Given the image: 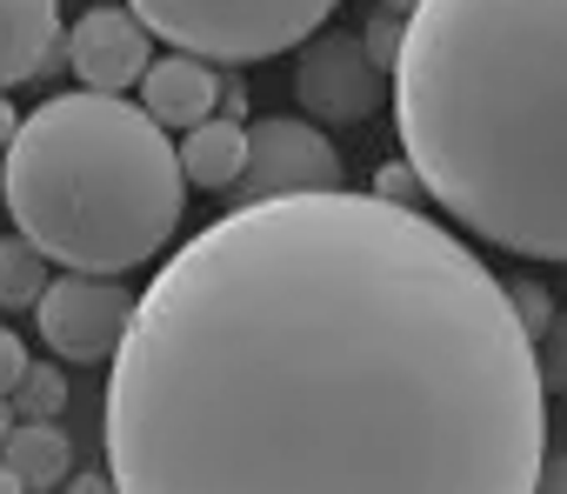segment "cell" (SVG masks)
<instances>
[{
	"label": "cell",
	"instance_id": "6da1fadb",
	"mask_svg": "<svg viewBox=\"0 0 567 494\" xmlns=\"http://www.w3.org/2000/svg\"><path fill=\"white\" fill-rule=\"evenodd\" d=\"M121 494H534L547 388L507 281L381 194L240 200L107 361Z\"/></svg>",
	"mask_w": 567,
	"mask_h": 494
},
{
	"label": "cell",
	"instance_id": "7a4b0ae2",
	"mask_svg": "<svg viewBox=\"0 0 567 494\" xmlns=\"http://www.w3.org/2000/svg\"><path fill=\"white\" fill-rule=\"evenodd\" d=\"M388 88L427 200L567 268V0H421Z\"/></svg>",
	"mask_w": 567,
	"mask_h": 494
},
{
	"label": "cell",
	"instance_id": "3957f363",
	"mask_svg": "<svg viewBox=\"0 0 567 494\" xmlns=\"http://www.w3.org/2000/svg\"><path fill=\"white\" fill-rule=\"evenodd\" d=\"M14 234L68 275H127L181 234L187 174L167 127L127 94H54L0 154Z\"/></svg>",
	"mask_w": 567,
	"mask_h": 494
},
{
	"label": "cell",
	"instance_id": "277c9868",
	"mask_svg": "<svg viewBox=\"0 0 567 494\" xmlns=\"http://www.w3.org/2000/svg\"><path fill=\"white\" fill-rule=\"evenodd\" d=\"M141 28L214 68H254L308 48L341 0H127Z\"/></svg>",
	"mask_w": 567,
	"mask_h": 494
},
{
	"label": "cell",
	"instance_id": "5b68a950",
	"mask_svg": "<svg viewBox=\"0 0 567 494\" xmlns=\"http://www.w3.org/2000/svg\"><path fill=\"white\" fill-rule=\"evenodd\" d=\"M134 301H141V295H127L114 275H61V281H48L34 321H41V341H48L61 361L101 368V361L121 354V341H127V328H134Z\"/></svg>",
	"mask_w": 567,
	"mask_h": 494
},
{
	"label": "cell",
	"instance_id": "8992f818",
	"mask_svg": "<svg viewBox=\"0 0 567 494\" xmlns=\"http://www.w3.org/2000/svg\"><path fill=\"white\" fill-rule=\"evenodd\" d=\"M341 187V154L308 114H267L247 127V174L227 187L240 200H288Z\"/></svg>",
	"mask_w": 567,
	"mask_h": 494
},
{
	"label": "cell",
	"instance_id": "52a82bcc",
	"mask_svg": "<svg viewBox=\"0 0 567 494\" xmlns=\"http://www.w3.org/2000/svg\"><path fill=\"white\" fill-rule=\"evenodd\" d=\"M388 94V68H374L354 34H315L295 61V101L308 121H368Z\"/></svg>",
	"mask_w": 567,
	"mask_h": 494
},
{
	"label": "cell",
	"instance_id": "ba28073f",
	"mask_svg": "<svg viewBox=\"0 0 567 494\" xmlns=\"http://www.w3.org/2000/svg\"><path fill=\"white\" fill-rule=\"evenodd\" d=\"M68 68L94 94H127L154 68V34L141 28V14L127 8V0H121V8H87L68 28Z\"/></svg>",
	"mask_w": 567,
	"mask_h": 494
},
{
	"label": "cell",
	"instance_id": "9c48e42d",
	"mask_svg": "<svg viewBox=\"0 0 567 494\" xmlns=\"http://www.w3.org/2000/svg\"><path fill=\"white\" fill-rule=\"evenodd\" d=\"M141 107L167 127V134H187L194 121H207L214 107H220V74H214V61H200V54H161L147 74H141Z\"/></svg>",
	"mask_w": 567,
	"mask_h": 494
},
{
	"label": "cell",
	"instance_id": "30bf717a",
	"mask_svg": "<svg viewBox=\"0 0 567 494\" xmlns=\"http://www.w3.org/2000/svg\"><path fill=\"white\" fill-rule=\"evenodd\" d=\"M61 48V0H0V94L34 81Z\"/></svg>",
	"mask_w": 567,
	"mask_h": 494
},
{
	"label": "cell",
	"instance_id": "8fae6325",
	"mask_svg": "<svg viewBox=\"0 0 567 494\" xmlns=\"http://www.w3.org/2000/svg\"><path fill=\"white\" fill-rule=\"evenodd\" d=\"M174 147H181V174H187V187L227 194V187L247 174V127H240L234 114H207V121H194Z\"/></svg>",
	"mask_w": 567,
	"mask_h": 494
},
{
	"label": "cell",
	"instance_id": "7c38bea8",
	"mask_svg": "<svg viewBox=\"0 0 567 494\" xmlns=\"http://www.w3.org/2000/svg\"><path fill=\"white\" fill-rule=\"evenodd\" d=\"M68 454H74V441L61 434V421H14L8 447H0V461L28 481V494L61 487V481H68Z\"/></svg>",
	"mask_w": 567,
	"mask_h": 494
},
{
	"label": "cell",
	"instance_id": "4fadbf2b",
	"mask_svg": "<svg viewBox=\"0 0 567 494\" xmlns=\"http://www.w3.org/2000/svg\"><path fill=\"white\" fill-rule=\"evenodd\" d=\"M48 268H54V261L41 255L28 234H8V240H0V308L34 315V308H41V295H48V281H54Z\"/></svg>",
	"mask_w": 567,
	"mask_h": 494
},
{
	"label": "cell",
	"instance_id": "5bb4252c",
	"mask_svg": "<svg viewBox=\"0 0 567 494\" xmlns=\"http://www.w3.org/2000/svg\"><path fill=\"white\" fill-rule=\"evenodd\" d=\"M8 401H14L21 421H61V408H68V374H61L54 361H34Z\"/></svg>",
	"mask_w": 567,
	"mask_h": 494
},
{
	"label": "cell",
	"instance_id": "9a60e30c",
	"mask_svg": "<svg viewBox=\"0 0 567 494\" xmlns=\"http://www.w3.org/2000/svg\"><path fill=\"white\" fill-rule=\"evenodd\" d=\"M401 41H408V14H394V8H374V21H368V34H361L368 61L394 74V61H401Z\"/></svg>",
	"mask_w": 567,
	"mask_h": 494
},
{
	"label": "cell",
	"instance_id": "2e32d148",
	"mask_svg": "<svg viewBox=\"0 0 567 494\" xmlns=\"http://www.w3.org/2000/svg\"><path fill=\"white\" fill-rule=\"evenodd\" d=\"M534 361H540V388H560L567 394V315L547 321V335L534 341Z\"/></svg>",
	"mask_w": 567,
	"mask_h": 494
},
{
	"label": "cell",
	"instance_id": "e0dca14e",
	"mask_svg": "<svg viewBox=\"0 0 567 494\" xmlns=\"http://www.w3.org/2000/svg\"><path fill=\"white\" fill-rule=\"evenodd\" d=\"M507 295H514V321H520V328H527V335L540 341V335H547V321L560 315V308H554V295H547L540 281H514Z\"/></svg>",
	"mask_w": 567,
	"mask_h": 494
},
{
	"label": "cell",
	"instance_id": "ac0fdd59",
	"mask_svg": "<svg viewBox=\"0 0 567 494\" xmlns=\"http://www.w3.org/2000/svg\"><path fill=\"white\" fill-rule=\"evenodd\" d=\"M374 194H381V200H401V207H414V194H427V187H421L414 161H388V167L374 174Z\"/></svg>",
	"mask_w": 567,
	"mask_h": 494
},
{
	"label": "cell",
	"instance_id": "d6986e66",
	"mask_svg": "<svg viewBox=\"0 0 567 494\" xmlns=\"http://www.w3.org/2000/svg\"><path fill=\"white\" fill-rule=\"evenodd\" d=\"M28 368H34V354H28V341H21L14 328H0V394H14Z\"/></svg>",
	"mask_w": 567,
	"mask_h": 494
},
{
	"label": "cell",
	"instance_id": "ffe728a7",
	"mask_svg": "<svg viewBox=\"0 0 567 494\" xmlns=\"http://www.w3.org/2000/svg\"><path fill=\"white\" fill-rule=\"evenodd\" d=\"M534 494H567V454L540 461V481H534Z\"/></svg>",
	"mask_w": 567,
	"mask_h": 494
},
{
	"label": "cell",
	"instance_id": "44dd1931",
	"mask_svg": "<svg viewBox=\"0 0 567 494\" xmlns=\"http://www.w3.org/2000/svg\"><path fill=\"white\" fill-rule=\"evenodd\" d=\"M14 134H21V114H14V101H8V94H0V154L14 147Z\"/></svg>",
	"mask_w": 567,
	"mask_h": 494
},
{
	"label": "cell",
	"instance_id": "7402d4cb",
	"mask_svg": "<svg viewBox=\"0 0 567 494\" xmlns=\"http://www.w3.org/2000/svg\"><path fill=\"white\" fill-rule=\"evenodd\" d=\"M68 494H121V487H114V474H81V481H68Z\"/></svg>",
	"mask_w": 567,
	"mask_h": 494
},
{
	"label": "cell",
	"instance_id": "603a6c76",
	"mask_svg": "<svg viewBox=\"0 0 567 494\" xmlns=\"http://www.w3.org/2000/svg\"><path fill=\"white\" fill-rule=\"evenodd\" d=\"M220 107H227V114H240V107H247V94H240V81H220Z\"/></svg>",
	"mask_w": 567,
	"mask_h": 494
},
{
	"label": "cell",
	"instance_id": "cb8c5ba5",
	"mask_svg": "<svg viewBox=\"0 0 567 494\" xmlns=\"http://www.w3.org/2000/svg\"><path fill=\"white\" fill-rule=\"evenodd\" d=\"M14 421H21V414H14V401H8V394H0V447H8V434H14Z\"/></svg>",
	"mask_w": 567,
	"mask_h": 494
},
{
	"label": "cell",
	"instance_id": "d4e9b609",
	"mask_svg": "<svg viewBox=\"0 0 567 494\" xmlns=\"http://www.w3.org/2000/svg\"><path fill=\"white\" fill-rule=\"evenodd\" d=\"M0 494H28V481H21V474H14L8 461H0Z\"/></svg>",
	"mask_w": 567,
	"mask_h": 494
},
{
	"label": "cell",
	"instance_id": "484cf974",
	"mask_svg": "<svg viewBox=\"0 0 567 494\" xmlns=\"http://www.w3.org/2000/svg\"><path fill=\"white\" fill-rule=\"evenodd\" d=\"M381 8H394V14H414V8H421V0H381Z\"/></svg>",
	"mask_w": 567,
	"mask_h": 494
}]
</instances>
